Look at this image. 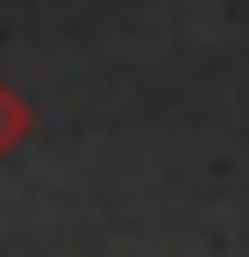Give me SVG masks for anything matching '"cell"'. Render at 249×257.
<instances>
[{
  "mask_svg": "<svg viewBox=\"0 0 249 257\" xmlns=\"http://www.w3.org/2000/svg\"><path fill=\"white\" fill-rule=\"evenodd\" d=\"M22 128H28V107H22V100H8V86H0V150L22 143Z\"/></svg>",
  "mask_w": 249,
  "mask_h": 257,
  "instance_id": "cell-1",
  "label": "cell"
}]
</instances>
